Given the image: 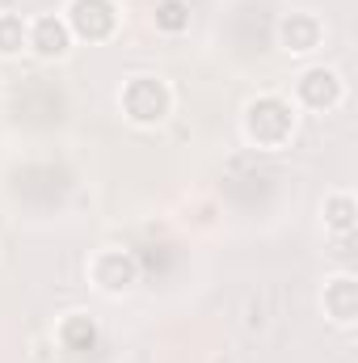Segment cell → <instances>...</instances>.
I'll list each match as a JSON object with an SVG mask.
<instances>
[{
    "label": "cell",
    "mask_w": 358,
    "mask_h": 363,
    "mask_svg": "<svg viewBox=\"0 0 358 363\" xmlns=\"http://www.w3.org/2000/svg\"><path fill=\"white\" fill-rule=\"evenodd\" d=\"M325 304H329V313L337 317V321H354L358 313V287L350 274H342V279H333L329 287H325Z\"/></svg>",
    "instance_id": "ba28073f"
},
{
    "label": "cell",
    "mask_w": 358,
    "mask_h": 363,
    "mask_svg": "<svg viewBox=\"0 0 358 363\" xmlns=\"http://www.w3.org/2000/svg\"><path fill=\"white\" fill-rule=\"evenodd\" d=\"M97 283L101 287H127V283H135V274H139V262L131 258V254H118V250H110V254H101L97 258Z\"/></svg>",
    "instance_id": "5b68a950"
},
{
    "label": "cell",
    "mask_w": 358,
    "mask_h": 363,
    "mask_svg": "<svg viewBox=\"0 0 358 363\" xmlns=\"http://www.w3.org/2000/svg\"><path fill=\"white\" fill-rule=\"evenodd\" d=\"M122 106H127V114H131L135 123H161V118L169 114V89H165L161 81H152V77H139V81L127 85Z\"/></svg>",
    "instance_id": "7a4b0ae2"
},
{
    "label": "cell",
    "mask_w": 358,
    "mask_h": 363,
    "mask_svg": "<svg viewBox=\"0 0 358 363\" xmlns=\"http://www.w3.org/2000/svg\"><path fill=\"white\" fill-rule=\"evenodd\" d=\"M316 38H321L316 17H308V13H291V17L282 21V43H287V51H312Z\"/></svg>",
    "instance_id": "52a82bcc"
},
{
    "label": "cell",
    "mask_w": 358,
    "mask_h": 363,
    "mask_svg": "<svg viewBox=\"0 0 358 363\" xmlns=\"http://www.w3.org/2000/svg\"><path fill=\"white\" fill-rule=\"evenodd\" d=\"M21 43H25L21 17H17V13H0V51L13 55V51H21Z\"/></svg>",
    "instance_id": "8fae6325"
},
{
    "label": "cell",
    "mask_w": 358,
    "mask_h": 363,
    "mask_svg": "<svg viewBox=\"0 0 358 363\" xmlns=\"http://www.w3.org/2000/svg\"><path fill=\"white\" fill-rule=\"evenodd\" d=\"M329 224H333V228H342V233L354 224V203H350L346 194H337V199L329 203Z\"/></svg>",
    "instance_id": "7c38bea8"
},
{
    "label": "cell",
    "mask_w": 358,
    "mask_h": 363,
    "mask_svg": "<svg viewBox=\"0 0 358 363\" xmlns=\"http://www.w3.org/2000/svg\"><path fill=\"white\" fill-rule=\"evenodd\" d=\"M299 97H304L308 106L325 110V106H333V101L342 97V81H337L329 68H312V72H304V81H299Z\"/></svg>",
    "instance_id": "277c9868"
},
{
    "label": "cell",
    "mask_w": 358,
    "mask_h": 363,
    "mask_svg": "<svg viewBox=\"0 0 358 363\" xmlns=\"http://www.w3.org/2000/svg\"><path fill=\"white\" fill-rule=\"evenodd\" d=\"M30 43H34L38 55H64V51H68V26H64L59 17H38Z\"/></svg>",
    "instance_id": "8992f818"
},
{
    "label": "cell",
    "mask_w": 358,
    "mask_h": 363,
    "mask_svg": "<svg viewBox=\"0 0 358 363\" xmlns=\"http://www.w3.org/2000/svg\"><path fill=\"white\" fill-rule=\"evenodd\" d=\"M156 26L169 30V34L185 30V26H190V4H185V0H161V4H156Z\"/></svg>",
    "instance_id": "30bf717a"
},
{
    "label": "cell",
    "mask_w": 358,
    "mask_h": 363,
    "mask_svg": "<svg viewBox=\"0 0 358 363\" xmlns=\"http://www.w3.org/2000/svg\"><path fill=\"white\" fill-rule=\"evenodd\" d=\"M249 135L258 140V144H266V148H274V144H282L287 135H291V110L278 101V97H258L253 106H249Z\"/></svg>",
    "instance_id": "6da1fadb"
},
{
    "label": "cell",
    "mask_w": 358,
    "mask_h": 363,
    "mask_svg": "<svg viewBox=\"0 0 358 363\" xmlns=\"http://www.w3.org/2000/svg\"><path fill=\"white\" fill-rule=\"evenodd\" d=\"M68 21H72V30L81 38H105L118 17H114V4L110 0H72Z\"/></svg>",
    "instance_id": "3957f363"
},
{
    "label": "cell",
    "mask_w": 358,
    "mask_h": 363,
    "mask_svg": "<svg viewBox=\"0 0 358 363\" xmlns=\"http://www.w3.org/2000/svg\"><path fill=\"white\" fill-rule=\"evenodd\" d=\"M64 347L68 351H93L97 347V325L89 317H68L64 321Z\"/></svg>",
    "instance_id": "9c48e42d"
}]
</instances>
